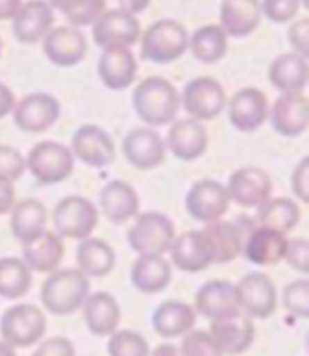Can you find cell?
<instances>
[{"label": "cell", "mask_w": 309, "mask_h": 356, "mask_svg": "<svg viewBox=\"0 0 309 356\" xmlns=\"http://www.w3.org/2000/svg\"><path fill=\"white\" fill-rule=\"evenodd\" d=\"M133 106L137 117L153 127H162L175 121L180 111V94L163 77H147L133 92Z\"/></svg>", "instance_id": "1"}, {"label": "cell", "mask_w": 309, "mask_h": 356, "mask_svg": "<svg viewBox=\"0 0 309 356\" xmlns=\"http://www.w3.org/2000/svg\"><path fill=\"white\" fill-rule=\"evenodd\" d=\"M90 278L82 270L64 269L53 272L41 286V302L51 314H74L90 296Z\"/></svg>", "instance_id": "2"}, {"label": "cell", "mask_w": 309, "mask_h": 356, "mask_svg": "<svg viewBox=\"0 0 309 356\" xmlns=\"http://www.w3.org/2000/svg\"><path fill=\"white\" fill-rule=\"evenodd\" d=\"M189 49V33L175 20H158L149 26L140 41V58L154 64H171Z\"/></svg>", "instance_id": "3"}, {"label": "cell", "mask_w": 309, "mask_h": 356, "mask_svg": "<svg viewBox=\"0 0 309 356\" xmlns=\"http://www.w3.org/2000/svg\"><path fill=\"white\" fill-rule=\"evenodd\" d=\"M127 240L130 248L140 257H162L174 243L175 228L166 215L148 211L137 216Z\"/></svg>", "instance_id": "4"}, {"label": "cell", "mask_w": 309, "mask_h": 356, "mask_svg": "<svg viewBox=\"0 0 309 356\" xmlns=\"http://www.w3.org/2000/svg\"><path fill=\"white\" fill-rule=\"evenodd\" d=\"M47 323L42 311L31 304L8 308L0 318L2 340L12 347L26 349L37 344L46 334Z\"/></svg>", "instance_id": "5"}, {"label": "cell", "mask_w": 309, "mask_h": 356, "mask_svg": "<svg viewBox=\"0 0 309 356\" xmlns=\"http://www.w3.org/2000/svg\"><path fill=\"white\" fill-rule=\"evenodd\" d=\"M26 168L42 184L65 181L74 169L73 153L64 144L44 140L35 145L26 159Z\"/></svg>", "instance_id": "6"}, {"label": "cell", "mask_w": 309, "mask_h": 356, "mask_svg": "<svg viewBox=\"0 0 309 356\" xmlns=\"http://www.w3.org/2000/svg\"><path fill=\"white\" fill-rule=\"evenodd\" d=\"M53 224L59 237L85 240L99 224V211L90 200L72 195L58 202L53 210Z\"/></svg>", "instance_id": "7"}, {"label": "cell", "mask_w": 309, "mask_h": 356, "mask_svg": "<svg viewBox=\"0 0 309 356\" xmlns=\"http://www.w3.org/2000/svg\"><path fill=\"white\" fill-rule=\"evenodd\" d=\"M180 102L193 120L211 121L226 106L225 89L213 77H197L184 86Z\"/></svg>", "instance_id": "8"}, {"label": "cell", "mask_w": 309, "mask_h": 356, "mask_svg": "<svg viewBox=\"0 0 309 356\" xmlns=\"http://www.w3.org/2000/svg\"><path fill=\"white\" fill-rule=\"evenodd\" d=\"M238 309L247 317L269 318L276 311V289L266 273L252 272L235 286Z\"/></svg>", "instance_id": "9"}, {"label": "cell", "mask_w": 309, "mask_h": 356, "mask_svg": "<svg viewBox=\"0 0 309 356\" xmlns=\"http://www.w3.org/2000/svg\"><path fill=\"white\" fill-rule=\"evenodd\" d=\"M92 37L103 50L130 49L140 38V24L135 15L122 10L104 11L94 23Z\"/></svg>", "instance_id": "10"}, {"label": "cell", "mask_w": 309, "mask_h": 356, "mask_svg": "<svg viewBox=\"0 0 309 356\" xmlns=\"http://www.w3.org/2000/svg\"><path fill=\"white\" fill-rule=\"evenodd\" d=\"M229 195L225 186L216 180H199L193 183L185 195V210L199 222L220 220L229 209Z\"/></svg>", "instance_id": "11"}, {"label": "cell", "mask_w": 309, "mask_h": 356, "mask_svg": "<svg viewBox=\"0 0 309 356\" xmlns=\"http://www.w3.org/2000/svg\"><path fill=\"white\" fill-rule=\"evenodd\" d=\"M229 200L244 209H258L273 191L270 175L261 168L244 166L229 177L226 186Z\"/></svg>", "instance_id": "12"}, {"label": "cell", "mask_w": 309, "mask_h": 356, "mask_svg": "<svg viewBox=\"0 0 309 356\" xmlns=\"http://www.w3.org/2000/svg\"><path fill=\"white\" fill-rule=\"evenodd\" d=\"M60 104L47 92L26 95L14 108V122L24 133H42L59 120Z\"/></svg>", "instance_id": "13"}, {"label": "cell", "mask_w": 309, "mask_h": 356, "mask_svg": "<svg viewBox=\"0 0 309 356\" xmlns=\"http://www.w3.org/2000/svg\"><path fill=\"white\" fill-rule=\"evenodd\" d=\"M210 335L224 355H242L255 340V326L252 320L242 311L225 317L213 318L210 325Z\"/></svg>", "instance_id": "14"}, {"label": "cell", "mask_w": 309, "mask_h": 356, "mask_svg": "<svg viewBox=\"0 0 309 356\" xmlns=\"http://www.w3.org/2000/svg\"><path fill=\"white\" fill-rule=\"evenodd\" d=\"M72 149L82 163L97 169L110 166L117 157L112 138L101 127L92 124H86L76 130L72 139Z\"/></svg>", "instance_id": "15"}, {"label": "cell", "mask_w": 309, "mask_h": 356, "mask_svg": "<svg viewBox=\"0 0 309 356\" xmlns=\"http://www.w3.org/2000/svg\"><path fill=\"white\" fill-rule=\"evenodd\" d=\"M169 252L172 263L183 272L197 273L215 264L213 246L202 229L175 237Z\"/></svg>", "instance_id": "16"}, {"label": "cell", "mask_w": 309, "mask_h": 356, "mask_svg": "<svg viewBox=\"0 0 309 356\" xmlns=\"http://www.w3.org/2000/svg\"><path fill=\"white\" fill-rule=\"evenodd\" d=\"M42 50L53 65L69 68L81 64L85 59L87 41L78 29L69 28V26H59L44 37Z\"/></svg>", "instance_id": "17"}, {"label": "cell", "mask_w": 309, "mask_h": 356, "mask_svg": "<svg viewBox=\"0 0 309 356\" xmlns=\"http://www.w3.org/2000/svg\"><path fill=\"white\" fill-rule=\"evenodd\" d=\"M122 153L131 166L140 171H149L165 162L166 144L151 129H135L124 138Z\"/></svg>", "instance_id": "18"}, {"label": "cell", "mask_w": 309, "mask_h": 356, "mask_svg": "<svg viewBox=\"0 0 309 356\" xmlns=\"http://www.w3.org/2000/svg\"><path fill=\"white\" fill-rule=\"evenodd\" d=\"M229 121L242 133L258 130L269 115L266 95L257 88H243L229 102Z\"/></svg>", "instance_id": "19"}, {"label": "cell", "mask_w": 309, "mask_h": 356, "mask_svg": "<svg viewBox=\"0 0 309 356\" xmlns=\"http://www.w3.org/2000/svg\"><path fill=\"white\" fill-rule=\"evenodd\" d=\"M272 127L278 135L300 136L308 129V99L303 92L281 94L270 111Z\"/></svg>", "instance_id": "20"}, {"label": "cell", "mask_w": 309, "mask_h": 356, "mask_svg": "<svg viewBox=\"0 0 309 356\" xmlns=\"http://www.w3.org/2000/svg\"><path fill=\"white\" fill-rule=\"evenodd\" d=\"M12 20V32L17 41L22 44H37L51 31L55 15L47 2L31 0L22 5Z\"/></svg>", "instance_id": "21"}, {"label": "cell", "mask_w": 309, "mask_h": 356, "mask_svg": "<svg viewBox=\"0 0 309 356\" xmlns=\"http://www.w3.org/2000/svg\"><path fill=\"white\" fill-rule=\"evenodd\" d=\"M166 142L176 159L192 162L204 156L208 147V133L201 121L193 118L176 120L167 133Z\"/></svg>", "instance_id": "22"}, {"label": "cell", "mask_w": 309, "mask_h": 356, "mask_svg": "<svg viewBox=\"0 0 309 356\" xmlns=\"http://www.w3.org/2000/svg\"><path fill=\"white\" fill-rule=\"evenodd\" d=\"M261 17L260 0H222L220 3V28L226 37H249L257 31Z\"/></svg>", "instance_id": "23"}, {"label": "cell", "mask_w": 309, "mask_h": 356, "mask_svg": "<svg viewBox=\"0 0 309 356\" xmlns=\"http://www.w3.org/2000/svg\"><path fill=\"white\" fill-rule=\"evenodd\" d=\"M288 240L285 234L258 225L243 243L244 257L253 264L272 266L285 258Z\"/></svg>", "instance_id": "24"}, {"label": "cell", "mask_w": 309, "mask_h": 356, "mask_svg": "<svg viewBox=\"0 0 309 356\" xmlns=\"http://www.w3.org/2000/svg\"><path fill=\"white\" fill-rule=\"evenodd\" d=\"M137 62L130 49L103 50L99 60V76L101 82L113 91H122L135 82Z\"/></svg>", "instance_id": "25"}, {"label": "cell", "mask_w": 309, "mask_h": 356, "mask_svg": "<svg viewBox=\"0 0 309 356\" xmlns=\"http://www.w3.org/2000/svg\"><path fill=\"white\" fill-rule=\"evenodd\" d=\"M100 206L112 224H124L135 218L139 211V197L131 184L122 180H113L103 188Z\"/></svg>", "instance_id": "26"}, {"label": "cell", "mask_w": 309, "mask_h": 356, "mask_svg": "<svg viewBox=\"0 0 309 356\" xmlns=\"http://www.w3.org/2000/svg\"><path fill=\"white\" fill-rule=\"evenodd\" d=\"M199 313L208 318H219L238 313L235 286L229 281H208L202 286L195 298Z\"/></svg>", "instance_id": "27"}, {"label": "cell", "mask_w": 309, "mask_h": 356, "mask_svg": "<svg viewBox=\"0 0 309 356\" xmlns=\"http://www.w3.org/2000/svg\"><path fill=\"white\" fill-rule=\"evenodd\" d=\"M83 308L85 322L92 335L104 337L117 331L121 320V309L117 299L110 293H92L86 298Z\"/></svg>", "instance_id": "28"}, {"label": "cell", "mask_w": 309, "mask_h": 356, "mask_svg": "<svg viewBox=\"0 0 309 356\" xmlns=\"http://www.w3.org/2000/svg\"><path fill=\"white\" fill-rule=\"evenodd\" d=\"M47 225V210L38 200H22L12 207L11 229L14 237L26 246L40 238Z\"/></svg>", "instance_id": "29"}, {"label": "cell", "mask_w": 309, "mask_h": 356, "mask_svg": "<svg viewBox=\"0 0 309 356\" xmlns=\"http://www.w3.org/2000/svg\"><path fill=\"white\" fill-rule=\"evenodd\" d=\"M269 80L282 94L303 92L308 85V60L297 53L281 55L272 62Z\"/></svg>", "instance_id": "30"}, {"label": "cell", "mask_w": 309, "mask_h": 356, "mask_svg": "<svg viewBox=\"0 0 309 356\" xmlns=\"http://www.w3.org/2000/svg\"><path fill=\"white\" fill-rule=\"evenodd\" d=\"M195 323V311L181 300L163 302L153 314L154 331L163 338H175L187 334Z\"/></svg>", "instance_id": "31"}, {"label": "cell", "mask_w": 309, "mask_h": 356, "mask_svg": "<svg viewBox=\"0 0 309 356\" xmlns=\"http://www.w3.org/2000/svg\"><path fill=\"white\" fill-rule=\"evenodd\" d=\"M64 251L62 238L51 231H44L40 238L23 246V261L32 272L50 273L55 272L60 264Z\"/></svg>", "instance_id": "32"}, {"label": "cell", "mask_w": 309, "mask_h": 356, "mask_svg": "<svg viewBox=\"0 0 309 356\" xmlns=\"http://www.w3.org/2000/svg\"><path fill=\"white\" fill-rule=\"evenodd\" d=\"M76 260L78 270H82L86 277L101 278L113 270L117 255H115L112 246L104 240L87 237L81 240V245L77 246Z\"/></svg>", "instance_id": "33"}, {"label": "cell", "mask_w": 309, "mask_h": 356, "mask_svg": "<svg viewBox=\"0 0 309 356\" xmlns=\"http://www.w3.org/2000/svg\"><path fill=\"white\" fill-rule=\"evenodd\" d=\"M172 280L171 264L163 257H139L131 267V282L145 295L163 291Z\"/></svg>", "instance_id": "34"}, {"label": "cell", "mask_w": 309, "mask_h": 356, "mask_svg": "<svg viewBox=\"0 0 309 356\" xmlns=\"http://www.w3.org/2000/svg\"><path fill=\"white\" fill-rule=\"evenodd\" d=\"M215 251V264L234 261L243 251V233L234 222L215 220L202 229Z\"/></svg>", "instance_id": "35"}, {"label": "cell", "mask_w": 309, "mask_h": 356, "mask_svg": "<svg viewBox=\"0 0 309 356\" xmlns=\"http://www.w3.org/2000/svg\"><path fill=\"white\" fill-rule=\"evenodd\" d=\"M192 55L202 64H216L228 51V37L217 24H207L193 32L189 40Z\"/></svg>", "instance_id": "36"}, {"label": "cell", "mask_w": 309, "mask_h": 356, "mask_svg": "<svg viewBox=\"0 0 309 356\" xmlns=\"http://www.w3.org/2000/svg\"><path fill=\"white\" fill-rule=\"evenodd\" d=\"M257 220L261 227L287 234L299 224L300 209L297 202L290 198H269L258 207Z\"/></svg>", "instance_id": "37"}, {"label": "cell", "mask_w": 309, "mask_h": 356, "mask_svg": "<svg viewBox=\"0 0 309 356\" xmlns=\"http://www.w3.org/2000/svg\"><path fill=\"white\" fill-rule=\"evenodd\" d=\"M32 270L20 258H0V298L15 300L32 287Z\"/></svg>", "instance_id": "38"}, {"label": "cell", "mask_w": 309, "mask_h": 356, "mask_svg": "<svg viewBox=\"0 0 309 356\" xmlns=\"http://www.w3.org/2000/svg\"><path fill=\"white\" fill-rule=\"evenodd\" d=\"M49 5L77 28L94 24L106 10V0H49Z\"/></svg>", "instance_id": "39"}, {"label": "cell", "mask_w": 309, "mask_h": 356, "mask_svg": "<svg viewBox=\"0 0 309 356\" xmlns=\"http://www.w3.org/2000/svg\"><path fill=\"white\" fill-rule=\"evenodd\" d=\"M109 356H149L145 338L135 331H115L108 343Z\"/></svg>", "instance_id": "40"}, {"label": "cell", "mask_w": 309, "mask_h": 356, "mask_svg": "<svg viewBox=\"0 0 309 356\" xmlns=\"http://www.w3.org/2000/svg\"><path fill=\"white\" fill-rule=\"evenodd\" d=\"M183 356H224L222 350L207 331H189L181 341Z\"/></svg>", "instance_id": "41"}, {"label": "cell", "mask_w": 309, "mask_h": 356, "mask_svg": "<svg viewBox=\"0 0 309 356\" xmlns=\"http://www.w3.org/2000/svg\"><path fill=\"white\" fill-rule=\"evenodd\" d=\"M284 307L296 317L309 316V281L297 280L288 284L284 290Z\"/></svg>", "instance_id": "42"}, {"label": "cell", "mask_w": 309, "mask_h": 356, "mask_svg": "<svg viewBox=\"0 0 309 356\" xmlns=\"http://www.w3.org/2000/svg\"><path fill=\"white\" fill-rule=\"evenodd\" d=\"M300 5V0H264L261 11L270 22L282 24L296 19Z\"/></svg>", "instance_id": "43"}, {"label": "cell", "mask_w": 309, "mask_h": 356, "mask_svg": "<svg viewBox=\"0 0 309 356\" xmlns=\"http://www.w3.org/2000/svg\"><path fill=\"white\" fill-rule=\"evenodd\" d=\"M26 171V160L15 148L0 145V177L11 183L20 180Z\"/></svg>", "instance_id": "44"}, {"label": "cell", "mask_w": 309, "mask_h": 356, "mask_svg": "<svg viewBox=\"0 0 309 356\" xmlns=\"http://www.w3.org/2000/svg\"><path fill=\"white\" fill-rule=\"evenodd\" d=\"M287 263L300 273H308L309 270V243L303 237L288 240L285 258Z\"/></svg>", "instance_id": "45"}, {"label": "cell", "mask_w": 309, "mask_h": 356, "mask_svg": "<svg viewBox=\"0 0 309 356\" xmlns=\"http://www.w3.org/2000/svg\"><path fill=\"white\" fill-rule=\"evenodd\" d=\"M32 356H76V349L68 338L51 337L41 343Z\"/></svg>", "instance_id": "46"}, {"label": "cell", "mask_w": 309, "mask_h": 356, "mask_svg": "<svg viewBox=\"0 0 309 356\" xmlns=\"http://www.w3.org/2000/svg\"><path fill=\"white\" fill-rule=\"evenodd\" d=\"M291 188L296 197L303 204L309 202V159L303 157L291 175Z\"/></svg>", "instance_id": "47"}, {"label": "cell", "mask_w": 309, "mask_h": 356, "mask_svg": "<svg viewBox=\"0 0 309 356\" xmlns=\"http://www.w3.org/2000/svg\"><path fill=\"white\" fill-rule=\"evenodd\" d=\"M288 41L297 55L308 58V46H309V20L300 19L290 26L288 29Z\"/></svg>", "instance_id": "48"}, {"label": "cell", "mask_w": 309, "mask_h": 356, "mask_svg": "<svg viewBox=\"0 0 309 356\" xmlns=\"http://www.w3.org/2000/svg\"><path fill=\"white\" fill-rule=\"evenodd\" d=\"M15 204V191L14 183H11L6 178L0 177V216L6 215L11 211Z\"/></svg>", "instance_id": "49"}, {"label": "cell", "mask_w": 309, "mask_h": 356, "mask_svg": "<svg viewBox=\"0 0 309 356\" xmlns=\"http://www.w3.org/2000/svg\"><path fill=\"white\" fill-rule=\"evenodd\" d=\"M15 108V97L6 85L0 82V118H5Z\"/></svg>", "instance_id": "50"}, {"label": "cell", "mask_w": 309, "mask_h": 356, "mask_svg": "<svg viewBox=\"0 0 309 356\" xmlns=\"http://www.w3.org/2000/svg\"><path fill=\"white\" fill-rule=\"evenodd\" d=\"M151 3V0H119V10L131 15L144 13Z\"/></svg>", "instance_id": "51"}, {"label": "cell", "mask_w": 309, "mask_h": 356, "mask_svg": "<svg viewBox=\"0 0 309 356\" xmlns=\"http://www.w3.org/2000/svg\"><path fill=\"white\" fill-rule=\"evenodd\" d=\"M22 5V0H0V20L14 19Z\"/></svg>", "instance_id": "52"}, {"label": "cell", "mask_w": 309, "mask_h": 356, "mask_svg": "<svg viewBox=\"0 0 309 356\" xmlns=\"http://www.w3.org/2000/svg\"><path fill=\"white\" fill-rule=\"evenodd\" d=\"M151 356H180V353L172 344H160L156 347Z\"/></svg>", "instance_id": "53"}, {"label": "cell", "mask_w": 309, "mask_h": 356, "mask_svg": "<svg viewBox=\"0 0 309 356\" xmlns=\"http://www.w3.org/2000/svg\"><path fill=\"white\" fill-rule=\"evenodd\" d=\"M0 356H17L14 347L6 344L3 340L0 341Z\"/></svg>", "instance_id": "54"}, {"label": "cell", "mask_w": 309, "mask_h": 356, "mask_svg": "<svg viewBox=\"0 0 309 356\" xmlns=\"http://www.w3.org/2000/svg\"><path fill=\"white\" fill-rule=\"evenodd\" d=\"M300 3H302L305 8H308V0H300Z\"/></svg>", "instance_id": "55"}, {"label": "cell", "mask_w": 309, "mask_h": 356, "mask_svg": "<svg viewBox=\"0 0 309 356\" xmlns=\"http://www.w3.org/2000/svg\"><path fill=\"white\" fill-rule=\"evenodd\" d=\"M0 53H2V41H0Z\"/></svg>", "instance_id": "56"}]
</instances>
